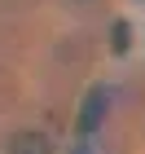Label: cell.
I'll list each match as a JSON object with an SVG mask.
<instances>
[{
	"instance_id": "1",
	"label": "cell",
	"mask_w": 145,
	"mask_h": 154,
	"mask_svg": "<svg viewBox=\"0 0 145 154\" xmlns=\"http://www.w3.org/2000/svg\"><path fill=\"white\" fill-rule=\"evenodd\" d=\"M9 154H53V141L44 132H13L9 137Z\"/></svg>"
},
{
	"instance_id": "3",
	"label": "cell",
	"mask_w": 145,
	"mask_h": 154,
	"mask_svg": "<svg viewBox=\"0 0 145 154\" xmlns=\"http://www.w3.org/2000/svg\"><path fill=\"white\" fill-rule=\"evenodd\" d=\"M114 53H128V22H114Z\"/></svg>"
},
{
	"instance_id": "2",
	"label": "cell",
	"mask_w": 145,
	"mask_h": 154,
	"mask_svg": "<svg viewBox=\"0 0 145 154\" xmlns=\"http://www.w3.org/2000/svg\"><path fill=\"white\" fill-rule=\"evenodd\" d=\"M106 119V93L101 88H92V93L84 97V115H79V132H92L97 123Z\"/></svg>"
}]
</instances>
